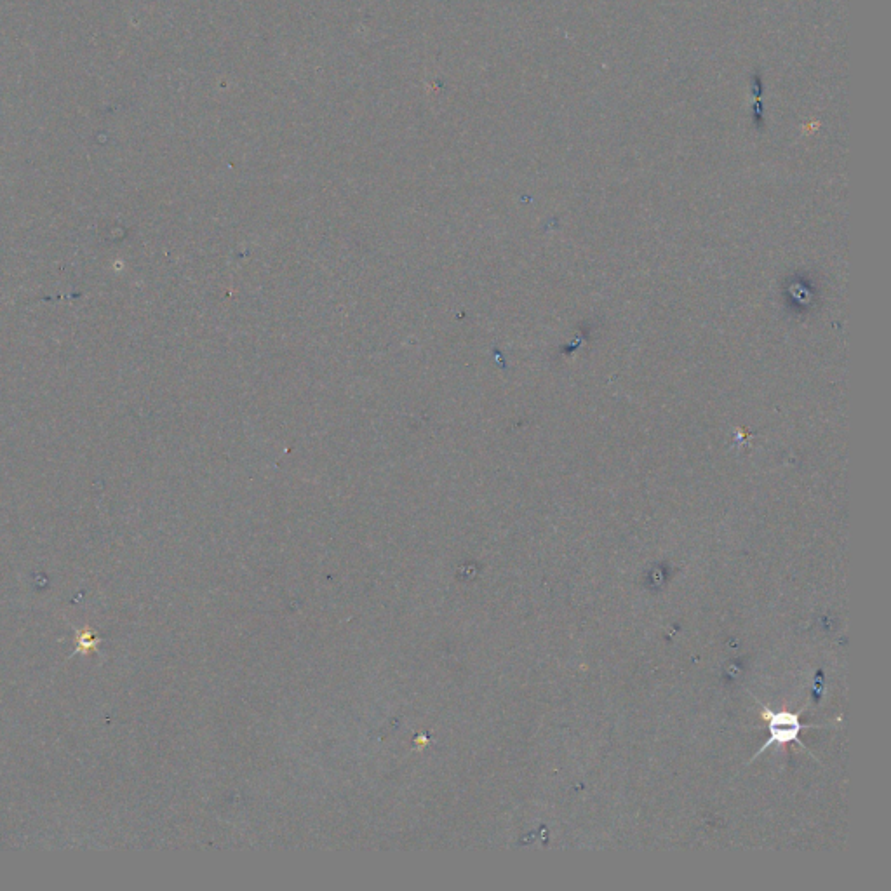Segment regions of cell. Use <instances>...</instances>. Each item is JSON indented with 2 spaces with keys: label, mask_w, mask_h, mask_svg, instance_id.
I'll return each mask as SVG.
<instances>
[{
  "label": "cell",
  "mask_w": 891,
  "mask_h": 891,
  "mask_svg": "<svg viewBox=\"0 0 891 891\" xmlns=\"http://www.w3.org/2000/svg\"><path fill=\"white\" fill-rule=\"evenodd\" d=\"M758 700V698H756ZM758 704L763 707V719L768 723V731H770V738L764 742L763 747H761V751L756 754V758L761 756L768 747H771L773 744L785 745L789 744V742H798L801 747L806 749V745L801 742V738H799V733L803 731V724L799 723V714H794V712L787 711H771L770 707H766L763 702H759Z\"/></svg>",
  "instance_id": "obj_1"
}]
</instances>
